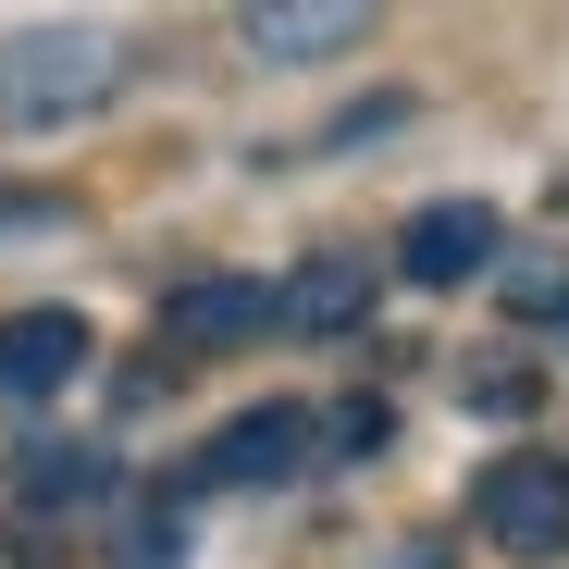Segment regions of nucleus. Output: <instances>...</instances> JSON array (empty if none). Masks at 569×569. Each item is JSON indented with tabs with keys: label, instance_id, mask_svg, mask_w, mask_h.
<instances>
[{
	"label": "nucleus",
	"instance_id": "f8f14e48",
	"mask_svg": "<svg viewBox=\"0 0 569 569\" xmlns=\"http://www.w3.org/2000/svg\"><path fill=\"white\" fill-rule=\"evenodd\" d=\"M508 298H520V310H569V260H520Z\"/></svg>",
	"mask_w": 569,
	"mask_h": 569
},
{
	"label": "nucleus",
	"instance_id": "20e7f679",
	"mask_svg": "<svg viewBox=\"0 0 569 569\" xmlns=\"http://www.w3.org/2000/svg\"><path fill=\"white\" fill-rule=\"evenodd\" d=\"M248 335H272V284H248V272H199L161 298V347H186V359L248 347Z\"/></svg>",
	"mask_w": 569,
	"mask_h": 569
},
{
	"label": "nucleus",
	"instance_id": "ddd939ff",
	"mask_svg": "<svg viewBox=\"0 0 569 569\" xmlns=\"http://www.w3.org/2000/svg\"><path fill=\"white\" fill-rule=\"evenodd\" d=\"M397 569H446V545H409V557H397Z\"/></svg>",
	"mask_w": 569,
	"mask_h": 569
},
{
	"label": "nucleus",
	"instance_id": "9b49d317",
	"mask_svg": "<svg viewBox=\"0 0 569 569\" xmlns=\"http://www.w3.org/2000/svg\"><path fill=\"white\" fill-rule=\"evenodd\" d=\"M470 409H496V421H520V409H532V371H520V359H496V371H470Z\"/></svg>",
	"mask_w": 569,
	"mask_h": 569
},
{
	"label": "nucleus",
	"instance_id": "f257e3e1",
	"mask_svg": "<svg viewBox=\"0 0 569 569\" xmlns=\"http://www.w3.org/2000/svg\"><path fill=\"white\" fill-rule=\"evenodd\" d=\"M124 87L112 26H13L0 38V124H74Z\"/></svg>",
	"mask_w": 569,
	"mask_h": 569
},
{
	"label": "nucleus",
	"instance_id": "1a4fd4ad",
	"mask_svg": "<svg viewBox=\"0 0 569 569\" xmlns=\"http://www.w3.org/2000/svg\"><path fill=\"white\" fill-rule=\"evenodd\" d=\"M26 496L38 508H87V496H112V458L100 446H38L26 458Z\"/></svg>",
	"mask_w": 569,
	"mask_h": 569
},
{
	"label": "nucleus",
	"instance_id": "0eeeda50",
	"mask_svg": "<svg viewBox=\"0 0 569 569\" xmlns=\"http://www.w3.org/2000/svg\"><path fill=\"white\" fill-rule=\"evenodd\" d=\"M272 322L284 335H359L371 322V248H322L310 272L272 284Z\"/></svg>",
	"mask_w": 569,
	"mask_h": 569
},
{
	"label": "nucleus",
	"instance_id": "f03ea898",
	"mask_svg": "<svg viewBox=\"0 0 569 569\" xmlns=\"http://www.w3.org/2000/svg\"><path fill=\"white\" fill-rule=\"evenodd\" d=\"M470 520H483V545H508V557H569V458H496L483 483H470Z\"/></svg>",
	"mask_w": 569,
	"mask_h": 569
},
{
	"label": "nucleus",
	"instance_id": "39448f33",
	"mask_svg": "<svg viewBox=\"0 0 569 569\" xmlns=\"http://www.w3.org/2000/svg\"><path fill=\"white\" fill-rule=\"evenodd\" d=\"M87 347H100V335H87L74 310H13V322H0V397H13V409L62 397L87 371Z\"/></svg>",
	"mask_w": 569,
	"mask_h": 569
},
{
	"label": "nucleus",
	"instance_id": "423d86ee",
	"mask_svg": "<svg viewBox=\"0 0 569 569\" xmlns=\"http://www.w3.org/2000/svg\"><path fill=\"white\" fill-rule=\"evenodd\" d=\"M397 272H409V284H470V272H496V211H483V199H433V211H409Z\"/></svg>",
	"mask_w": 569,
	"mask_h": 569
},
{
	"label": "nucleus",
	"instance_id": "7ed1b4c3",
	"mask_svg": "<svg viewBox=\"0 0 569 569\" xmlns=\"http://www.w3.org/2000/svg\"><path fill=\"white\" fill-rule=\"evenodd\" d=\"M322 409H298V397H272V409H236L223 433H211V458H199V483H284V470H310L322 446Z\"/></svg>",
	"mask_w": 569,
	"mask_h": 569
},
{
	"label": "nucleus",
	"instance_id": "6e6552de",
	"mask_svg": "<svg viewBox=\"0 0 569 569\" xmlns=\"http://www.w3.org/2000/svg\"><path fill=\"white\" fill-rule=\"evenodd\" d=\"M236 38L260 62H322V50H359L371 13H359V0H260V13H236Z\"/></svg>",
	"mask_w": 569,
	"mask_h": 569
},
{
	"label": "nucleus",
	"instance_id": "9d476101",
	"mask_svg": "<svg viewBox=\"0 0 569 569\" xmlns=\"http://www.w3.org/2000/svg\"><path fill=\"white\" fill-rule=\"evenodd\" d=\"M322 433H335V458H385V433H397V409H385V397H347V409H335Z\"/></svg>",
	"mask_w": 569,
	"mask_h": 569
}]
</instances>
